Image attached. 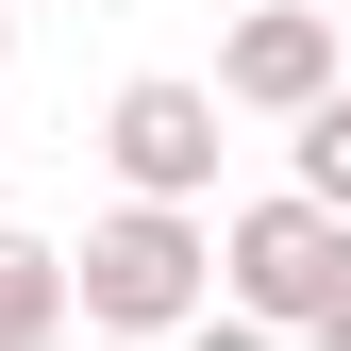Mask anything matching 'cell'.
I'll list each match as a JSON object with an SVG mask.
<instances>
[{
  "instance_id": "1",
  "label": "cell",
  "mask_w": 351,
  "mask_h": 351,
  "mask_svg": "<svg viewBox=\"0 0 351 351\" xmlns=\"http://www.w3.org/2000/svg\"><path fill=\"white\" fill-rule=\"evenodd\" d=\"M67 285H84V335H184L201 285H217V234L184 201H117L101 234L67 251Z\"/></svg>"
},
{
  "instance_id": "2",
  "label": "cell",
  "mask_w": 351,
  "mask_h": 351,
  "mask_svg": "<svg viewBox=\"0 0 351 351\" xmlns=\"http://www.w3.org/2000/svg\"><path fill=\"white\" fill-rule=\"evenodd\" d=\"M217 268H234V301L268 335H351V217H318L301 184L217 217Z\"/></svg>"
},
{
  "instance_id": "3",
  "label": "cell",
  "mask_w": 351,
  "mask_h": 351,
  "mask_svg": "<svg viewBox=\"0 0 351 351\" xmlns=\"http://www.w3.org/2000/svg\"><path fill=\"white\" fill-rule=\"evenodd\" d=\"M217 117H234V101H217V84H117V117H101V151H117V184H134V201H201L217 184Z\"/></svg>"
},
{
  "instance_id": "4",
  "label": "cell",
  "mask_w": 351,
  "mask_h": 351,
  "mask_svg": "<svg viewBox=\"0 0 351 351\" xmlns=\"http://www.w3.org/2000/svg\"><path fill=\"white\" fill-rule=\"evenodd\" d=\"M217 101L234 117H318L335 101V17L318 0H251V17L217 34Z\"/></svg>"
},
{
  "instance_id": "5",
  "label": "cell",
  "mask_w": 351,
  "mask_h": 351,
  "mask_svg": "<svg viewBox=\"0 0 351 351\" xmlns=\"http://www.w3.org/2000/svg\"><path fill=\"white\" fill-rule=\"evenodd\" d=\"M84 318V285H67V251H34V234H0V351H34V335H67Z\"/></svg>"
},
{
  "instance_id": "6",
  "label": "cell",
  "mask_w": 351,
  "mask_h": 351,
  "mask_svg": "<svg viewBox=\"0 0 351 351\" xmlns=\"http://www.w3.org/2000/svg\"><path fill=\"white\" fill-rule=\"evenodd\" d=\"M301 201H318V217H351V84L301 117Z\"/></svg>"
},
{
  "instance_id": "7",
  "label": "cell",
  "mask_w": 351,
  "mask_h": 351,
  "mask_svg": "<svg viewBox=\"0 0 351 351\" xmlns=\"http://www.w3.org/2000/svg\"><path fill=\"white\" fill-rule=\"evenodd\" d=\"M0 34H17V0H0Z\"/></svg>"
}]
</instances>
